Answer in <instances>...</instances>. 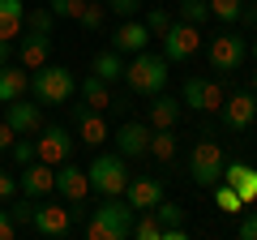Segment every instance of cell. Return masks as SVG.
I'll use <instances>...</instances> for the list:
<instances>
[{
    "label": "cell",
    "instance_id": "obj_17",
    "mask_svg": "<svg viewBox=\"0 0 257 240\" xmlns=\"http://www.w3.org/2000/svg\"><path fill=\"white\" fill-rule=\"evenodd\" d=\"M146 43H150V30H146V22H138V18H124L116 30H111V47H116L120 56L146 52Z\"/></svg>",
    "mask_w": 257,
    "mask_h": 240
},
{
    "label": "cell",
    "instance_id": "obj_2",
    "mask_svg": "<svg viewBox=\"0 0 257 240\" xmlns=\"http://www.w3.org/2000/svg\"><path fill=\"white\" fill-rule=\"evenodd\" d=\"M30 90H35V99L43 103V107H69L77 94V77L69 73L64 65H39L35 73H30Z\"/></svg>",
    "mask_w": 257,
    "mask_h": 240
},
{
    "label": "cell",
    "instance_id": "obj_12",
    "mask_svg": "<svg viewBox=\"0 0 257 240\" xmlns=\"http://www.w3.org/2000/svg\"><path fill=\"white\" fill-rule=\"evenodd\" d=\"M18 189L26 197H35V202H43L47 193H56V167L43 163V159L26 163V167H22V176H18Z\"/></svg>",
    "mask_w": 257,
    "mask_h": 240
},
{
    "label": "cell",
    "instance_id": "obj_44",
    "mask_svg": "<svg viewBox=\"0 0 257 240\" xmlns=\"http://www.w3.org/2000/svg\"><path fill=\"white\" fill-rule=\"evenodd\" d=\"M13 60V39H0V65H9Z\"/></svg>",
    "mask_w": 257,
    "mask_h": 240
},
{
    "label": "cell",
    "instance_id": "obj_3",
    "mask_svg": "<svg viewBox=\"0 0 257 240\" xmlns=\"http://www.w3.org/2000/svg\"><path fill=\"white\" fill-rule=\"evenodd\" d=\"M167 69H172V60H167L163 52H138L133 60L124 65V82L133 94H159L167 86Z\"/></svg>",
    "mask_w": 257,
    "mask_h": 240
},
{
    "label": "cell",
    "instance_id": "obj_14",
    "mask_svg": "<svg viewBox=\"0 0 257 240\" xmlns=\"http://www.w3.org/2000/svg\"><path fill=\"white\" fill-rule=\"evenodd\" d=\"M111 142H116V150L124 159H146V150H150V125H146V120H124Z\"/></svg>",
    "mask_w": 257,
    "mask_h": 240
},
{
    "label": "cell",
    "instance_id": "obj_20",
    "mask_svg": "<svg viewBox=\"0 0 257 240\" xmlns=\"http://www.w3.org/2000/svg\"><path fill=\"white\" fill-rule=\"evenodd\" d=\"M47 56H52V39H47V35H30V30H22V43H18V65L35 73L39 65H47Z\"/></svg>",
    "mask_w": 257,
    "mask_h": 240
},
{
    "label": "cell",
    "instance_id": "obj_37",
    "mask_svg": "<svg viewBox=\"0 0 257 240\" xmlns=\"http://www.w3.org/2000/svg\"><path fill=\"white\" fill-rule=\"evenodd\" d=\"M9 155H13V163H18V167H26V163H35V159H39V150H35V142H18V138H13Z\"/></svg>",
    "mask_w": 257,
    "mask_h": 240
},
{
    "label": "cell",
    "instance_id": "obj_29",
    "mask_svg": "<svg viewBox=\"0 0 257 240\" xmlns=\"http://www.w3.org/2000/svg\"><path fill=\"white\" fill-rule=\"evenodd\" d=\"M133 236H138V240H159V236H163L155 210H138V219H133Z\"/></svg>",
    "mask_w": 257,
    "mask_h": 240
},
{
    "label": "cell",
    "instance_id": "obj_36",
    "mask_svg": "<svg viewBox=\"0 0 257 240\" xmlns=\"http://www.w3.org/2000/svg\"><path fill=\"white\" fill-rule=\"evenodd\" d=\"M167 26H172V13H167V9H150V13H146V30H150V39H163Z\"/></svg>",
    "mask_w": 257,
    "mask_h": 240
},
{
    "label": "cell",
    "instance_id": "obj_26",
    "mask_svg": "<svg viewBox=\"0 0 257 240\" xmlns=\"http://www.w3.org/2000/svg\"><path fill=\"white\" fill-rule=\"evenodd\" d=\"M176 150H180V142H176V129H150V150H146V155H155L159 163H172Z\"/></svg>",
    "mask_w": 257,
    "mask_h": 240
},
{
    "label": "cell",
    "instance_id": "obj_19",
    "mask_svg": "<svg viewBox=\"0 0 257 240\" xmlns=\"http://www.w3.org/2000/svg\"><path fill=\"white\" fill-rule=\"evenodd\" d=\"M146 125L150 129H176L180 125V99H172V94H150V107H146Z\"/></svg>",
    "mask_w": 257,
    "mask_h": 240
},
{
    "label": "cell",
    "instance_id": "obj_35",
    "mask_svg": "<svg viewBox=\"0 0 257 240\" xmlns=\"http://www.w3.org/2000/svg\"><path fill=\"white\" fill-rule=\"evenodd\" d=\"M77 22H82L86 30H99L103 22H107V5H94V0H86V9H82V18H77Z\"/></svg>",
    "mask_w": 257,
    "mask_h": 240
},
{
    "label": "cell",
    "instance_id": "obj_25",
    "mask_svg": "<svg viewBox=\"0 0 257 240\" xmlns=\"http://www.w3.org/2000/svg\"><path fill=\"white\" fill-rule=\"evenodd\" d=\"M77 94H82V103H86V107H94V111H107L111 107V86L103 82V77H94V73L77 86Z\"/></svg>",
    "mask_w": 257,
    "mask_h": 240
},
{
    "label": "cell",
    "instance_id": "obj_10",
    "mask_svg": "<svg viewBox=\"0 0 257 240\" xmlns=\"http://www.w3.org/2000/svg\"><path fill=\"white\" fill-rule=\"evenodd\" d=\"M223 86L219 82H206V77H184V86H180V103L184 107H193V111H219L223 107Z\"/></svg>",
    "mask_w": 257,
    "mask_h": 240
},
{
    "label": "cell",
    "instance_id": "obj_21",
    "mask_svg": "<svg viewBox=\"0 0 257 240\" xmlns=\"http://www.w3.org/2000/svg\"><path fill=\"white\" fill-rule=\"evenodd\" d=\"M223 180L240 193L244 206L257 202V167H248V163H223Z\"/></svg>",
    "mask_w": 257,
    "mask_h": 240
},
{
    "label": "cell",
    "instance_id": "obj_11",
    "mask_svg": "<svg viewBox=\"0 0 257 240\" xmlns=\"http://www.w3.org/2000/svg\"><path fill=\"white\" fill-rule=\"evenodd\" d=\"M5 120H9V129L18 133V138H35L39 129H43V103L39 99H26V94H22V99H13V103H5Z\"/></svg>",
    "mask_w": 257,
    "mask_h": 240
},
{
    "label": "cell",
    "instance_id": "obj_41",
    "mask_svg": "<svg viewBox=\"0 0 257 240\" xmlns=\"http://www.w3.org/2000/svg\"><path fill=\"white\" fill-rule=\"evenodd\" d=\"M236 231H240V240H257V210H248L244 219H240Z\"/></svg>",
    "mask_w": 257,
    "mask_h": 240
},
{
    "label": "cell",
    "instance_id": "obj_34",
    "mask_svg": "<svg viewBox=\"0 0 257 240\" xmlns=\"http://www.w3.org/2000/svg\"><path fill=\"white\" fill-rule=\"evenodd\" d=\"M206 5H210V18L219 22H236L240 9H244V0H206Z\"/></svg>",
    "mask_w": 257,
    "mask_h": 240
},
{
    "label": "cell",
    "instance_id": "obj_47",
    "mask_svg": "<svg viewBox=\"0 0 257 240\" xmlns=\"http://www.w3.org/2000/svg\"><path fill=\"white\" fill-rule=\"evenodd\" d=\"M253 5H257V0H253Z\"/></svg>",
    "mask_w": 257,
    "mask_h": 240
},
{
    "label": "cell",
    "instance_id": "obj_24",
    "mask_svg": "<svg viewBox=\"0 0 257 240\" xmlns=\"http://www.w3.org/2000/svg\"><path fill=\"white\" fill-rule=\"evenodd\" d=\"M90 73L94 77H103V82H124V56L116 52V47H107V52H99L94 56V65H90Z\"/></svg>",
    "mask_w": 257,
    "mask_h": 240
},
{
    "label": "cell",
    "instance_id": "obj_32",
    "mask_svg": "<svg viewBox=\"0 0 257 240\" xmlns=\"http://www.w3.org/2000/svg\"><path fill=\"white\" fill-rule=\"evenodd\" d=\"M47 9L56 13V22H77L86 9V0H47Z\"/></svg>",
    "mask_w": 257,
    "mask_h": 240
},
{
    "label": "cell",
    "instance_id": "obj_8",
    "mask_svg": "<svg viewBox=\"0 0 257 240\" xmlns=\"http://www.w3.org/2000/svg\"><path fill=\"white\" fill-rule=\"evenodd\" d=\"M30 227L39 231V236L47 240H64L69 231H73V206H60V202H39L35 206V219H30Z\"/></svg>",
    "mask_w": 257,
    "mask_h": 240
},
{
    "label": "cell",
    "instance_id": "obj_42",
    "mask_svg": "<svg viewBox=\"0 0 257 240\" xmlns=\"http://www.w3.org/2000/svg\"><path fill=\"white\" fill-rule=\"evenodd\" d=\"M13 138H18V133L9 129V120H0V150H9V146H13Z\"/></svg>",
    "mask_w": 257,
    "mask_h": 240
},
{
    "label": "cell",
    "instance_id": "obj_18",
    "mask_svg": "<svg viewBox=\"0 0 257 240\" xmlns=\"http://www.w3.org/2000/svg\"><path fill=\"white\" fill-rule=\"evenodd\" d=\"M124 202L133 206V210H155V206L163 202V185H159L155 176H128Z\"/></svg>",
    "mask_w": 257,
    "mask_h": 240
},
{
    "label": "cell",
    "instance_id": "obj_15",
    "mask_svg": "<svg viewBox=\"0 0 257 240\" xmlns=\"http://www.w3.org/2000/svg\"><path fill=\"white\" fill-rule=\"evenodd\" d=\"M223 125H227L231 133H240V129H248L257 120V94L253 90H240V94H231V99H223Z\"/></svg>",
    "mask_w": 257,
    "mask_h": 240
},
{
    "label": "cell",
    "instance_id": "obj_6",
    "mask_svg": "<svg viewBox=\"0 0 257 240\" xmlns=\"http://www.w3.org/2000/svg\"><path fill=\"white\" fill-rule=\"evenodd\" d=\"M223 146L219 142H197L193 146V155H189V176H193V185H202V189H210V185H219L223 180Z\"/></svg>",
    "mask_w": 257,
    "mask_h": 240
},
{
    "label": "cell",
    "instance_id": "obj_33",
    "mask_svg": "<svg viewBox=\"0 0 257 240\" xmlns=\"http://www.w3.org/2000/svg\"><path fill=\"white\" fill-rule=\"evenodd\" d=\"M5 206H9V214H13V223H18V227H30V219H35V197H22V202H13V197H9V202H5Z\"/></svg>",
    "mask_w": 257,
    "mask_h": 240
},
{
    "label": "cell",
    "instance_id": "obj_23",
    "mask_svg": "<svg viewBox=\"0 0 257 240\" xmlns=\"http://www.w3.org/2000/svg\"><path fill=\"white\" fill-rule=\"evenodd\" d=\"M22 18H26V0H0V39H22Z\"/></svg>",
    "mask_w": 257,
    "mask_h": 240
},
{
    "label": "cell",
    "instance_id": "obj_46",
    "mask_svg": "<svg viewBox=\"0 0 257 240\" xmlns=\"http://www.w3.org/2000/svg\"><path fill=\"white\" fill-rule=\"evenodd\" d=\"M248 90H253V94H257V73H253V82H248Z\"/></svg>",
    "mask_w": 257,
    "mask_h": 240
},
{
    "label": "cell",
    "instance_id": "obj_28",
    "mask_svg": "<svg viewBox=\"0 0 257 240\" xmlns=\"http://www.w3.org/2000/svg\"><path fill=\"white\" fill-rule=\"evenodd\" d=\"M22 26H26L30 35H52V26H56V13H52V9H26Z\"/></svg>",
    "mask_w": 257,
    "mask_h": 240
},
{
    "label": "cell",
    "instance_id": "obj_7",
    "mask_svg": "<svg viewBox=\"0 0 257 240\" xmlns=\"http://www.w3.org/2000/svg\"><path fill=\"white\" fill-rule=\"evenodd\" d=\"M197 47H202V26H193V22H172V26H167V35H163V56L172 60V65L193 60Z\"/></svg>",
    "mask_w": 257,
    "mask_h": 240
},
{
    "label": "cell",
    "instance_id": "obj_16",
    "mask_svg": "<svg viewBox=\"0 0 257 240\" xmlns=\"http://www.w3.org/2000/svg\"><path fill=\"white\" fill-rule=\"evenodd\" d=\"M73 125H77V138H82V146H90V150H99L103 142L111 138V129H107V120H103V111H94V107H73Z\"/></svg>",
    "mask_w": 257,
    "mask_h": 240
},
{
    "label": "cell",
    "instance_id": "obj_38",
    "mask_svg": "<svg viewBox=\"0 0 257 240\" xmlns=\"http://www.w3.org/2000/svg\"><path fill=\"white\" fill-rule=\"evenodd\" d=\"M107 5V13H116L120 22L124 18H138V9H142V0H103Z\"/></svg>",
    "mask_w": 257,
    "mask_h": 240
},
{
    "label": "cell",
    "instance_id": "obj_9",
    "mask_svg": "<svg viewBox=\"0 0 257 240\" xmlns=\"http://www.w3.org/2000/svg\"><path fill=\"white\" fill-rule=\"evenodd\" d=\"M35 138H39V142H35L39 159H43V163H52V167L69 163V159H73V150H77L73 133H69V129H60V125H43V129H39Z\"/></svg>",
    "mask_w": 257,
    "mask_h": 240
},
{
    "label": "cell",
    "instance_id": "obj_30",
    "mask_svg": "<svg viewBox=\"0 0 257 240\" xmlns=\"http://www.w3.org/2000/svg\"><path fill=\"white\" fill-rule=\"evenodd\" d=\"M155 219H159V227H184V206L180 202H159Z\"/></svg>",
    "mask_w": 257,
    "mask_h": 240
},
{
    "label": "cell",
    "instance_id": "obj_31",
    "mask_svg": "<svg viewBox=\"0 0 257 240\" xmlns=\"http://www.w3.org/2000/svg\"><path fill=\"white\" fill-rule=\"evenodd\" d=\"M180 22L206 26V22H210V5H206V0H180Z\"/></svg>",
    "mask_w": 257,
    "mask_h": 240
},
{
    "label": "cell",
    "instance_id": "obj_39",
    "mask_svg": "<svg viewBox=\"0 0 257 240\" xmlns=\"http://www.w3.org/2000/svg\"><path fill=\"white\" fill-rule=\"evenodd\" d=\"M22 189H18V176H9L5 167H0V202H9V197H18Z\"/></svg>",
    "mask_w": 257,
    "mask_h": 240
},
{
    "label": "cell",
    "instance_id": "obj_27",
    "mask_svg": "<svg viewBox=\"0 0 257 240\" xmlns=\"http://www.w3.org/2000/svg\"><path fill=\"white\" fill-rule=\"evenodd\" d=\"M210 189H214V206H219L223 214H244V210H248V206L240 202V193L227 185V180H219V185H210Z\"/></svg>",
    "mask_w": 257,
    "mask_h": 240
},
{
    "label": "cell",
    "instance_id": "obj_40",
    "mask_svg": "<svg viewBox=\"0 0 257 240\" xmlns=\"http://www.w3.org/2000/svg\"><path fill=\"white\" fill-rule=\"evenodd\" d=\"M13 236H18V223H13L9 206H0V240H13Z\"/></svg>",
    "mask_w": 257,
    "mask_h": 240
},
{
    "label": "cell",
    "instance_id": "obj_5",
    "mask_svg": "<svg viewBox=\"0 0 257 240\" xmlns=\"http://www.w3.org/2000/svg\"><path fill=\"white\" fill-rule=\"evenodd\" d=\"M206 56H210V69L214 73H240L248 60V39L236 35V30H223L206 43Z\"/></svg>",
    "mask_w": 257,
    "mask_h": 240
},
{
    "label": "cell",
    "instance_id": "obj_4",
    "mask_svg": "<svg viewBox=\"0 0 257 240\" xmlns=\"http://www.w3.org/2000/svg\"><path fill=\"white\" fill-rule=\"evenodd\" d=\"M86 176H90V189H94V193H103V197H120L133 172H128V159L116 150V155H94V163L86 167Z\"/></svg>",
    "mask_w": 257,
    "mask_h": 240
},
{
    "label": "cell",
    "instance_id": "obj_13",
    "mask_svg": "<svg viewBox=\"0 0 257 240\" xmlns=\"http://www.w3.org/2000/svg\"><path fill=\"white\" fill-rule=\"evenodd\" d=\"M56 193H60L69 206H82L86 193H90V176H86V167H77L73 159L60 163V167H56Z\"/></svg>",
    "mask_w": 257,
    "mask_h": 240
},
{
    "label": "cell",
    "instance_id": "obj_45",
    "mask_svg": "<svg viewBox=\"0 0 257 240\" xmlns=\"http://www.w3.org/2000/svg\"><path fill=\"white\" fill-rule=\"evenodd\" d=\"M248 56H253V60H257V39H253V43H248Z\"/></svg>",
    "mask_w": 257,
    "mask_h": 240
},
{
    "label": "cell",
    "instance_id": "obj_22",
    "mask_svg": "<svg viewBox=\"0 0 257 240\" xmlns=\"http://www.w3.org/2000/svg\"><path fill=\"white\" fill-rule=\"evenodd\" d=\"M30 90V69L22 65H0V103H13Z\"/></svg>",
    "mask_w": 257,
    "mask_h": 240
},
{
    "label": "cell",
    "instance_id": "obj_43",
    "mask_svg": "<svg viewBox=\"0 0 257 240\" xmlns=\"http://www.w3.org/2000/svg\"><path fill=\"white\" fill-rule=\"evenodd\" d=\"M236 22H244L248 30H257V5H253V9H240V18H236Z\"/></svg>",
    "mask_w": 257,
    "mask_h": 240
},
{
    "label": "cell",
    "instance_id": "obj_1",
    "mask_svg": "<svg viewBox=\"0 0 257 240\" xmlns=\"http://www.w3.org/2000/svg\"><path fill=\"white\" fill-rule=\"evenodd\" d=\"M133 219H138V210L124 202V193L120 197H103L99 210H90L86 236L90 240H128L133 236Z\"/></svg>",
    "mask_w": 257,
    "mask_h": 240
}]
</instances>
